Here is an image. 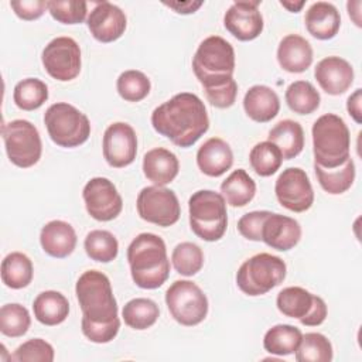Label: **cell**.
<instances>
[{
  "mask_svg": "<svg viewBox=\"0 0 362 362\" xmlns=\"http://www.w3.org/2000/svg\"><path fill=\"white\" fill-rule=\"evenodd\" d=\"M75 294L82 310L83 335L95 344H107L115 339L120 329V320L109 277L99 270H86L76 281Z\"/></svg>",
  "mask_w": 362,
  "mask_h": 362,
  "instance_id": "1",
  "label": "cell"
},
{
  "mask_svg": "<svg viewBox=\"0 0 362 362\" xmlns=\"http://www.w3.org/2000/svg\"><path fill=\"white\" fill-rule=\"evenodd\" d=\"M154 130L178 147L195 144L209 129V117L204 102L189 92L174 95L151 113Z\"/></svg>",
  "mask_w": 362,
  "mask_h": 362,
  "instance_id": "2",
  "label": "cell"
},
{
  "mask_svg": "<svg viewBox=\"0 0 362 362\" xmlns=\"http://www.w3.org/2000/svg\"><path fill=\"white\" fill-rule=\"evenodd\" d=\"M130 274L140 288H158L170 276V260L164 240L150 232L137 235L127 247Z\"/></svg>",
  "mask_w": 362,
  "mask_h": 362,
  "instance_id": "3",
  "label": "cell"
},
{
  "mask_svg": "<svg viewBox=\"0 0 362 362\" xmlns=\"http://www.w3.org/2000/svg\"><path fill=\"white\" fill-rule=\"evenodd\" d=\"M192 71L204 89L230 82L235 71L233 47L219 35L206 37L194 54Z\"/></svg>",
  "mask_w": 362,
  "mask_h": 362,
  "instance_id": "4",
  "label": "cell"
},
{
  "mask_svg": "<svg viewBox=\"0 0 362 362\" xmlns=\"http://www.w3.org/2000/svg\"><path fill=\"white\" fill-rule=\"evenodd\" d=\"M314 164L334 168L351 157L349 129L342 117L334 113L320 116L311 129Z\"/></svg>",
  "mask_w": 362,
  "mask_h": 362,
  "instance_id": "5",
  "label": "cell"
},
{
  "mask_svg": "<svg viewBox=\"0 0 362 362\" xmlns=\"http://www.w3.org/2000/svg\"><path fill=\"white\" fill-rule=\"evenodd\" d=\"M191 230L202 240H219L228 226L226 201L212 189H199L188 199Z\"/></svg>",
  "mask_w": 362,
  "mask_h": 362,
  "instance_id": "6",
  "label": "cell"
},
{
  "mask_svg": "<svg viewBox=\"0 0 362 362\" xmlns=\"http://www.w3.org/2000/svg\"><path fill=\"white\" fill-rule=\"evenodd\" d=\"M49 139L59 147L74 148L90 136V122L85 113L66 102L52 103L44 113Z\"/></svg>",
  "mask_w": 362,
  "mask_h": 362,
  "instance_id": "7",
  "label": "cell"
},
{
  "mask_svg": "<svg viewBox=\"0 0 362 362\" xmlns=\"http://www.w3.org/2000/svg\"><path fill=\"white\" fill-rule=\"evenodd\" d=\"M287 266L279 256L257 253L245 260L236 273V284L247 296H263L283 283Z\"/></svg>",
  "mask_w": 362,
  "mask_h": 362,
  "instance_id": "8",
  "label": "cell"
},
{
  "mask_svg": "<svg viewBox=\"0 0 362 362\" xmlns=\"http://www.w3.org/2000/svg\"><path fill=\"white\" fill-rule=\"evenodd\" d=\"M165 304L171 317L185 327L201 324L208 314L206 296L189 280H175L165 291Z\"/></svg>",
  "mask_w": 362,
  "mask_h": 362,
  "instance_id": "9",
  "label": "cell"
},
{
  "mask_svg": "<svg viewBox=\"0 0 362 362\" xmlns=\"http://www.w3.org/2000/svg\"><path fill=\"white\" fill-rule=\"evenodd\" d=\"M1 134L8 160L20 167L28 168L41 158L42 143L38 129L25 119H16L4 123Z\"/></svg>",
  "mask_w": 362,
  "mask_h": 362,
  "instance_id": "10",
  "label": "cell"
},
{
  "mask_svg": "<svg viewBox=\"0 0 362 362\" xmlns=\"http://www.w3.org/2000/svg\"><path fill=\"white\" fill-rule=\"evenodd\" d=\"M136 206L143 221L163 228L178 222L181 215V206L175 192L158 185L144 187L137 195Z\"/></svg>",
  "mask_w": 362,
  "mask_h": 362,
  "instance_id": "11",
  "label": "cell"
},
{
  "mask_svg": "<svg viewBox=\"0 0 362 362\" xmlns=\"http://www.w3.org/2000/svg\"><path fill=\"white\" fill-rule=\"evenodd\" d=\"M41 61L51 78L68 82L75 79L81 72V48L71 37H57L44 47Z\"/></svg>",
  "mask_w": 362,
  "mask_h": 362,
  "instance_id": "12",
  "label": "cell"
},
{
  "mask_svg": "<svg viewBox=\"0 0 362 362\" xmlns=\"http://www.w3.org/2000/svg\"><path fill=\"white\" fill-rule=\"evenodd\" d=\"M276 198L291 212H305L314 204V191L307 173L298 167H288L280 173L274 184Z\"/></svg>",
  "mask_w": 362,
  "mask_h": 362,
  "instance_id": "13",
  "label": "cell"
},
{
  "mask_svg": "<svg viewBox=\"0 0 362 362\" xmlns=\"http://www.w3.org/2000/svg\"><path fill=\"white\" fill-rule=\"evenodd\" d=\"M88 214L100 222L115 219L123 208V199L115 184L105 177L90 178L82 191Z\"/></svg>",
  "mask_w": 362,
  "mask_h": 362,
  "instance_id": "14",
  "label": "cell"
},
{
  "mask_svg": "<svg viewBox=\"0 0 362 362\" xmlns=\"http://www.w3.org/2000/svg\"><path fill=\"white\" fill-rule=\"evenodd\" d=\"M102 150L110 167L123 168L130 165L137 154V136L134 129L124 122L112 123L103 133Z\"/></svg>",
  "mask_w": 362,
  "mask_h": 362,
  "instance_id": "15",
  "label": "cell"
},
{
  "mask_svg": "<svg viewBox=\"0 0 362 362\" xmlns=\"http://www.w3.org/2000/svg\"><path fill=\"white\" fill-rule=\"evenodd\" d=\"M260 1H235L223 16L225 28L239 41H252L263 31V17L259 11Z\"/></svg>",
  "mask_w": 362,
  "mask_h": 362,
  "instance_id": "16",
  "label": "cell"
},
{
  "mask_svg": "<svg viewBox=\"0 0 362 362\" xmlns=\"http://www.w3.org/2000/svg\"><path fill=\"white\" fill-rule=\"evenodd\" d=\"M86 25L95 40L100 42H113L124 34L127 18L124 11L116 4L99 1L90 10L86 18Z\"/></svg>",
  "mask_w": 362,
  "mask_h": 362,
  "instance_id": "17",
  "label": "cell"
},
{
  "mask_svg": "<svg viewBox=\"0 0 362 362\" xmlns=\"http://www.w3.org/2000/svg\"><path fill=\"white\" fill-rule=\"evenodd\" d=\"M314 76L321 89L332 96L345 93L354 83L352 65L337 55L322 58L314 69Z\"/></svg>",
  "mask_w": 362,
  "mask_h": 362,
  "instance_id": "18",
  "label": "cell"
},
{
  "mask_svg": "<svg viewBox=\"0 0 362 362\" xmlns=\"http://www.w3.org/2000/svg\"><path fill=\"white\" fill-rule=\"evenodd\" d=\"M301 239L300 223L290 216L270 212L262 226V240L272 249L287 252Z\"/></svg>",
  "mask_w": 362,
  "mask_h": 362,
  "instance_id": "19",
  "label": "cell"
},
{
  "mask_svg": "<svg viewBox=\"0 0 362 362\" xmlns=\"http://www.w3.org/2000/svg\"><path fill=\"white\" fill-rule=\"evenodd\" d=\"M279 65L291 74H301L313 64L311 44L298 34H287L277 47Z\"/></svg>",
  "mask_w": 362,
  "mask_h": 362,
  "instance_id": "20",
  "label": "cell"
},
{
  "mask_svg": "<svg viewBox=\"0 0 362 362\" xmlns=\"http://www.w3.org/2000/svg\"><path fill=\"white\" fill-rule=\"evenodd\" d=\"M40 243L47 255L57 259H64L74 252L76 246V233L71 223L61 219H54L42 226Z\"/></svg>",
  "mask_w": 362,
  "mask_h": 362,
  "instance_id": "21",
  "label": "cell"
},
{
  "mask_svg": "<svg viewBox=\"0 0 362 362\" xmlns=\"http://www.w3.org/2000/svg\"><path fill=\"white\" fill-rule=\"evenodd\" d=\"M198 168L208 177H221L233 164V153L230 146L219 139H208L197 151Z\"/></svg>",
  "mask_w": 362,
  "mask_h": 362,
  "instance_id": "22",
  "label": "cell"
},
{
  "mask_svg": "<svg viewBox=\"0 0 362 362\" xmlns=\"http://www.w3.org/2000/svg\"><path fill=\"white\" fill-rule=\"evenodd\" d=\"M307 31L317 40L334 38L341 27V16L337 7L328 1L313 3L304 17Z\"/></svg>",
  "mask_w": 362,
  "mask_h": 362,
  "instance_id": "23",
  "label": "cell"
},
{
  "mask_svg": "<svg viewBox=\"0 0 362 362\" xmlns=\"http://www.w3.org/2000/svg\"><path fill=\"white\" fill-rule=\"evenodd\" d=\"M178 170L177 156L164 147L151 148L143 157L144 177L154 185L165 187L178 175Z\"/></svg>",
  "mask_w": 362,
  "mask_h": 362,
  "instance_id": "24",
  "label": "cell"
},
{
  "mask_svg": "<svg viewBox=\"0 0 362 362\" xmlns=\"http://www.w3.org/2000/svg\"><path fill=\"white\" fill-rule=\"evenodd\" d=\"M243 109L252 120L266 123L277 116L280 110V99L272 88L266 85H253L245 93Z\"/></svg>",
  "mask_w": 362,
  "mask_h": 362,
  "instance_id": "25",
  "label": "cell"
},
{
  "mask_svg": "<svg viewBox=\"0 0 362 362\" xmlns=\"http://www.w3.org/2000/svg\"><path fill=\"white\" fill-rule=\"evenodd\" d=\"M267 140L279 147L283 160H291L303 151L304 130L298 122L284 119L270 129Z\"/></svg>",
  "mask_w": 362,
  "mask_h": 362,
  "instance_id": "26",
  "label": "cell"
},
{
  "mask_svg": "<svg viewBox=\"0 0 362 362\" xmlns=\"http://www.w3.org/2000/svg\"><path fill=\"white\" fill-rule=\"evenodd\" d=\"M34 317L38 322L52 327L64 322L69 314L68 298L55 290L40 293L33 303Z\"/></svg>",
  "mask_w": 362,
  "mask_h": 362,
  "instance_id": "27",
  "label": "cell"
},
{
  "mask_svg": "<svg viewBox=\"0 0 362 362\" xmlns=\"http://www.w3.org/2000/svg\"><path fill=\"white\" fill-rule=\"evenodd\" d=\"M314 171L321 188L331 195H339L348 191L352 187L356 174L355 163L351 157L344 164L334 168H324L314 164Z\"/></svg>",
  "mask_w": 362,
  "mask_h": 362,
  "instance_id": "28",
  "label": "cell"
},
{
  "mask_svg": "<svg viewBox=\"0 0 362 362\" xmlns=\"http://www.w3.org/2000/svg\"><path fill=\"white\" fill-rule=\"evenodd\" d=\"M315 298L317 296L308 290L298 286H291L283 288L277 294L276 305L283 315L301 321L313 310Z\"/></svg>",
  "mask_w": 362,
  "mask_h": 362,
  "instance_id": "29",
  "label": "cell"
},
{
  "mask_svg": "<svg viewBox=\"0 0 362 362\" xmlns=\"http://www.w3.org/2000/svg\"><path fill=\"white\" fill-rule=\"evenodd\" d=\"M221 192L230 206H245L256 194V182L243 168H238L222 181Z\"/></svg>",
  "mask_w": 362,
  "mask_h": 362,
  "instance_id": "30",
  "label": "cell"
},
{
  "mask_svg": "<svg viewBox=\"0 0 362 362\" xmlns=\"http://www.w3.org/2000/svg\"><path fill=\"white\" fill-rule=\"evenodd\" d=\"M1 281L13 288L20 290L27 287L34 276L31 259L21 252L8 253L1 262Z\"/></svg>",
  "mask_w": 362,
  "mask_h": 362,
  "instance_id": "31",
  "label": "cell"
},
{
  "mask_svg": "<svg viewBox=\"0 0 362 362\" xmlns=\"http://www.w3.org/2000/svg\"><path fill=\"white\" fill-rule=\"evenodd\" d=\"M301 338L303 332L300 328L290 324H277L264 334L263 346L272 355L286 356L296 352Z\"/></svg>",
  "mask_w": 362,
  "mask_h": 362,
  "instance_id": "32",
  "label": "cell"
},
{
  "mask_svg": "<svg viewBox=\"0 0 362 362\" xmlns=\"http://www.w3.org/2000/svg\"><path fill=\"white\" fill-rule=\"evenodd\" d=\"M160 310L156 301L144 297L127 301L122 310L124 324L133 329H147L158 320Z\"/></svg>",
  "mask_w": 362,
  "mask_h": 362,
  "instance_id": "33",
  "label": "cell"
},
{
  "mask_svg": "<svg viewBox=\"0 0 362 362\" xmlns=\"http://www.w3.org/2000/svg\"><path fill=\"white\" fill-rule=\"evenodd\" d=\"M286 103L297 115H310L320 107L321 96L308 81H296L286 89Z\"/></svg>",
  "mask_w": 362,
  "mask_h": 362,
  "instance_id": "34",
  "label": "cell"
},
{
  "mask_svg": "<svg viewBox=\"0 0 362 362\" xmlns=\"http://www.w3.org/2000/svg\"><path fill=\"white\" fill-rule=\"evenodd\" d=\"M48 99V86L38 78H25L16 83L13 100L21 110H35Z\"/></svg>",
  "mask_w": 362,
  "mask_h": 362,
  "instance_id": "35",
  "label": "cell"
},
{
  "mask_svg": "<svg viewBox=\"0 0 362 362\" xmlns=\"http://www.w3.org/2000/svg\"><path fill=\"white\" fill-rule=\"evenodd\" d=\"M83 247L86 255L99 263H109L119 253L117 239L112 232L103 229L90 230L83 240Z\"/></svg>",
  "mask_w": 362,
  "mask_h": 362,
  "instance_id": "36",
  "label": "cell"
},
{
  "mask_svg": "<svg viewBox=\"0 0 362 362\" xmlns=\"http://www.w3.org/2000/svg\"><path fill=\"white\" fill-rule=\"evenodd\" d=\"M294 354L297 362H331L334 356L332 344L320 332H307L303 335Z\"/></svg>",
  "mask_w": 362,
  "mask_h": 362,
  "instance_id": "37",
  "label": "cell"
},
{
  "mask_svg": "<svg viewBox=\"0 0 362 362\" xmlns=\"http://www.w3.org/2000/svg\"><path fill=\"white\" fill-rule=\"evenodd\" d=\"M249 161L257 175L270 177L281 167L283 156L276 144L266 140L252 147L249 153Z\"/></svg>",
  "mask_w": 362,
  "mask_h": 362,
  "instance_id": "38",
  "label": "cell"
},
{
  "mask_svg": "<svg viewBox=\"0 0 362 362\" xmlns=\"http://www.w3.org/2000/svg\"><path fill=\"white\" fill-rule=\"evenodd\" d=\"M31 325L28 310L18 304L10 303L0 308V332L10 338H18L27 334Z\"/></svg>",
  "mask_w": 362,
  "mask_h": 362,
  "instance_id": "39",
  "label": "cell"
},
{
  "mask_svg": "<svg viewBox=\"0 0 362 362\" xmlns=\"http://www.w3.org/2000/svg\"><path fill=\"white\" fill-rule=\"evenodd\" d=\"M116 89L122 99L127 102H140L150 93L151 83L147 75L141 71L127 69L119 75Z\"/></svg>",
  "mask_w": 362,
  "mask_h": 362,
  "instance_id": "40",
  "label": "cell"
},
{
  "mask_svg": "<svg viewBox=\"0 0 362 362\" xmlns=\"http://www.w3.org/2000/svg\"><path fill=\"white\" fill-rule=\"evenodd\" d=\"M171 262L177 273L189 277L202 269L204 253L198 245L192 242H181L173 249Z\"/></svg>",
  "mask_w": 362,
  "mask_h": 362,
  "instance_id": "41",
  "label": "cell"
},
{
  "mask_svg": "<svg viewBox=\"0 0 362 362\" xmlns=\"http://www.w3.org/2000/svg\"><path fill=\"white\" fill-rule=\"evenodd\" d=\"M54 348L42 338H31L16 348L10 361L14 362H52Z\"/></svg>",
  "mask_w": 362,
  "mask_h": 362,
  "instance_id": "42",
  "label": "cell"
},
{
  "mask_svg": "<svg viewBox=\"0 0 362 362\" xmlns=\"http://www.w3.org/2000/svg\"><path fill=\"white\" fill-rule=\"evenodd\" d=\"M48 11L54 20L62 24H79L86 18L88 3L82 0L47 1Z\"/></svg>",
  "mask_w": 362,
  "mask_h": 362,
  "instance_id": "43",
  "label": "cell"
},
{
  "mask_svg": "<svg viewBox=\"0 0 362 362\" xmlns=\"http://www.w3.org/2000/svg\"><path fill=\"white\" fill-rule=\"evenodd\" d=\"M269 214L270 211H252L245 214L238 221L239 233L247 240H262V226Z\"/></svg>",
  "mask_w": 362,
  "mask_h": 362,
  "instance_id": "44",
  "label": "cell"
},
{
  "mask_svg": "<svg viewBox=\"0 0 362 362\" xmlns=\"http://www.w3.org/2000/svg\"><path fill=\"white\" fill-rule=\"evenodd\" d=\"M204 90H205V96H206L208 102L212 106H215L218 109H228L236 100L238 83L235 79H232L230 82H228L225 85L215 86L211 89H204Z\"/></svg>",
  "mask_w": 362,
  "mask_h": 362,
  "instance_id": "45",
  "label": "cell"
},
{
  "mask_svg": "<svg viewBox=\"0 0 362 362\" xmlns=\"http://www.w3.org/2000/svg\"><path fill=\"white\" fill-rule=\"evenodd\" d=\"M10 7L14 10L16 16L25 21H33L40 18L45 10H48L47 1L42 0H21L10 1Z\"/></svg>",
  "mask_w": 362,
  "mask_h": 362,
  "instance_id": "46",
  "label": "cell"
},
{
  "mask_svg": "<svg viewBox=\"0 0 362 362\" xmlns=\"http://www.w3.org/2000/svg\"><path fill=\"white\" fill-rule=\"evenodd\" d=\"M327 314H328V308H327L325 301H324L320 296H317L313 310H311L310 314H308L305 318H303L300 322H301L303 325H307V327H317V325H321V324L325 321Z\"/></svg>",
  "mask_w": 362,
  "mask_h": 362,
  "instance_id": "47",
  "label": "cell"
},
{
  "mask_svg": "<svg viewBox=\"0 0 362 362\" xmlns=\"http://www.w3.org/2000/svg\"><path fill=\"white\" fill-rule=\"evenodd\" d=\"M362 89H355V92L346 100V110L349 116L358 123H362Z\"/></svg>",
  "mask_w": 362,
  "mask_h": 362,
  "instance_id": "48",
  "label": "cell"
},
{
  "mask_svg": "<svg viewBox=\"0 0 362 362\" xmlns=\"http://www.w3.org/2000/svg\"><path fill=\"white\" fill-rule=\"evenodd\" d=\"M164 4L178 14H191L195 13L204 4V1H164Z\"/></svg>",
  "mask_w": 362,
  "mask_h": 362,
  "instance_id": "49",
  "label": "cell"
},
{
  "mask_svg": "<svg viewBox=\"0 0 362 362\" xmlns=\"http://www.w3.org/2000/svg\"><path fill=\"white\" fill-rule=\"evenodd\" d=\"M356 8L354 10L352 8V6L349 4V1L346 3V8H348V14H349V17L354 20V23L358 25V27H361L362 24H361V11H359V8H361V1L358 0V3H356V6H355Z\"/></svg>",
  "mask_w": 362,
  "mask_h": 362,
  "instance_id": "50",
  "label": "cell"
},
{
  "mask_svg": "<svg viewBox=\"0 0 362 362\" xmlns=\"http://www.w3.org/2000/svg\"><path fill=\"white\" fill-rule=\"evenodd\" d=\"M280 4L283 7H286L288 11L291 13H298L301 10V7L305 4V1H297V3H293V1H280Z\"/></svg>",
  "mask_w": 362,
  "mask_h": 362,
  "instance_id": "51",
  "label": "cell"
}]
</instances>
